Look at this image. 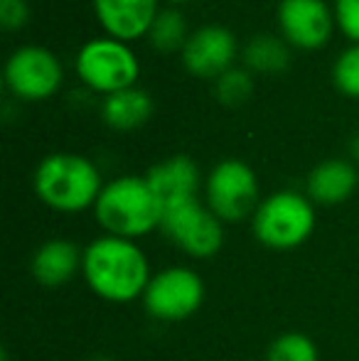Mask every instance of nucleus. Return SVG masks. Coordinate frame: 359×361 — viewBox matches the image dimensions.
<instances>
[{"label":"nucleus","instance_id":"obj_13","mask_svg":"<svg viewBox=\"0 0 359 361\" xmlns=\"http://www.w3.org/2000/svg\"><path fill=\"white\" fill-rule=\"evenodd\" d=\"M145 180L153 187L163 209H173L185 202L200 200L197 197L202 187L200 167L187 155H173L168 160H160L158 165L150 167Z\"/></svg>","mask_w":359,"mask_h":361},{"label":"nucleus","instance_id":"obj_15","mask_svg":"<svg viewBox=\"0 0 359 361\" xmlns=\"http://www.w3.org/2000/svg\"><path fill=\"white\" fill-rule=\"evenodd\" d=\"M359 172L352 160L330 157L310 170L305 180V195L315 207H337L357 192Z\"/></svg>","mask_w":359,"mask_h":361},{"label":"nucleus","instance_id":"obj_7","mask_svg":"<svg viewBox=\"0 0 359 361\" xmlns=\"http://www.w3.org/2000/svg\"><path fill=\"white\" fill-rule=\"evenodd\" d=\"M140 300L158 322H185L205 302V281L192 268L170 266L153 273Z\"/></svg>","mask_w":359,"mask_h":361},{"label":"nucleus","instance_id":"obj_11","mask_svg":"<svg viewBox=\"0 0 359 361\" xmlns=\"http://www.w3.org/2000/svg\"><path fill=\"white\" fill-rule=\"evenodd\" d=\"M335 10L325 0H281L278 27L291 47L320 49L330 42L335 30Z\"/></svg>","mask_w":359,"mask_h":361},{"label":"nucleus","instance_id":"obj_20","mask_svg":"<svg viewBox=\"0 0 359 361\" xmlns=\"http://www.w3.org/2000/svg\"><path fill=\"white\" fill-rule=\"evenodd\" d=\"M254 74L246 67H231L214 81V96L224 106H241L254 94Z\"/></svg>","mask_w":359,"mask_h":361},{"label":"nucleus","instance_id":"obj_23","mask_svg":"<svg viewBox=\"0 0 359 361\" xmlns=\"http://www.w3.org/2000/svg\"><path fill=\"white\" fill-rule=\"evenodd\" d=\"M30 20L28 0H0V25L3 30L13 32V30L25 27Z\"/></svg>","mask_w":359,"mask_h":361},{"label":"nucleus","instance_id":"obj_6","mask_svg":"<svg viewBox=\"0 0 359 361\" xmlns=\"http://www.w3.org/2000/svg\"><path fill=\"white\" fill-rule=\"evenodd\" d=\"M74 69L87 89L109 96L135 86L140 62L128 42L114 37H96L89 39L77 52Z\"/></svg>","mask_w":359,"mask_h":361},{"label":"nucleus","instance_id":"obj_5","mask_svg":"<svg viewBox=\"0 0 359 361\" xmlns=\"http://www.w3.org/2000/svg\"><path fill=\"white\" fill-rule=\"evenodd\" d=\"M205 204L221 224H239L254 216L261 204L254 167L236 157L217 162L205 180Z\"/></svg>","mask_w":359,"mask_h":361},{"label":"nucleus","instance_id":"obj_17","mask_svg":"<svg viewBox=\"0 0 359 361\" xmlns=\"http://www.w3.org/2000/svg\"><path fill=\"white\" fill-rule=\"evenodd\" d=\"M241 59H244V67L251 74L273 76L288 69V64H291V47H288L286 39L276 37V35H256L241 49Z\"/></svg>","mask_w":359,"mask_h":361},{"label":"nucleus","instance_id":"obj_16","mask_svg":"<svg viewBox=\"0 0 359 361\" xmlns=\"http://www.w3.org/2000/svg\"><path fill=\"white\" fill-rule=\"evenodd\" d=\"M150 116H153V99L148 91L138 86L116 91L101 101V118L111 130H118V133L140 128Z\"/></svg>","mask_w":359,"mask_h":361},{"label":"nucleus","instance_id":"obj_19","mask_svg":"<svg viewBox=\"0 0 359 361\" xmlns=\"http://www.w3.org/2000/svg\"><path fill=\"white\" fill-rule=\"evenodd\" d=\"M266 361H320V352L308 334L283 332L269 344Z\"/></svg>","mask_w":359,"mask_h":361},{"label":"nucleus","instance_id":"obj_14","mask_svg":"<svg viewBox=\"0 0 359 361\" xmlns=\"http://www.w3.org/2000/svg\"><path fill=\"white\" fill-rule=\"evenodd\" d=\"M84 248L72 238H49L30 258V273L42 288H62L82 273Z\"/></svg>","mask_w":359,"mask_h":361},{"label":"nucleus","instance_id":"obj_25","mask_svg":"<svg viewBox=\"0 0 359 361\" xmlns=\"http://www.w3.org/2000/svg\"><path fill=\"white\" fill-rule=\"evenodd\" d=\"M170 3H175V5H185V3H192V0H170Z\"/></svg>","mask_w":359,"mask_h":361},{"label":"nucleus","instance_id":"obj_3","mask_svg":"<svg viewBox=\"0 0 359 361\" xmlns=\"http://www.w3.org/2000/svg\"><path fill=\"white\" fill-rule=\"evenodd\" d=\"M104 185L99 167L77 152H52L42 157L32 175L37 200L59 214L94 209Z\"/></svg>","mask_w":359,"mask_h":361},{"label":"nucleus","instance_id":"obj_18","mask_svg":"<svg viewBox=\"0 0 359 361\" xmlns=\"http://www.w3.org/2000/svg\"><path fill=\"white\" fill-rule=\"evenodd\" d=\"M187 37H190L187 23H185V18H182L180 10H175V8L160 10L158 18L153 20V25H150V30H148L150 47L160 54L182 52Z\"/></svg>","mask_w":359,"mask_h":361},{"label":"nucleus","instance_id":"obj_12","mask_svg":"<svg viewBox=\"0 0 359 361\" xmlns=\"http://www.w3.org/2000/svg\"><path fill=\"white\" fill-rule=\"evenodd\" d=\"M106 37L133 42L148 37L153 20L158 18V0H91Z\"/></svg>","mask_w":359,"mask_h":361},{"label":"nucleus","instance_id":"obj_10","mask_svg":"<svg viewBox=\"0 0 359 361\" xmlns=\"http://www.w3.org/2000/svg\"><path fill=\"white\" fill-rule=\"evenodd\" d=\"M239 54L236 35L224 25H202L192 30L182 47V67L197 79L217 81L224 72H229Z\"/></svg>","mask_w":359,"mask_h":361},{"label":"nucleus","instance_id":"obj_9","mask_svg":"<svg viewBox=\"0 0 359 361\" xmlns=\"http://www.w3.org/2000/svg\"><path fill=\"white\" fill-rule=\"evenodd\" d=\"M3 79L15 99L47 101L62 86L64 67L52 49L39 47V44H25L8 57Z\"/></svg>","mask_w":359,"mask_h":361},{"label":"nucleus","instance_id":"obj_4","mask_svg":"<svg viewBox=\"0 0 359 361\" xmlns=\"http://www.w3.org/2000/svg\"><path fill=\"white\" fill-rule=\"evenodd\" d=\"M315 204L296 190H278L261 200L251 216V231L261 246L271 251H293L315 231Z\"/></svg>","mask_w":359,"mask_h":361},{"label":"nucleus","instance_id":"obj_8","mask_svg":"<svg viewBox=\"0 0 359 361\" xmlns=\"http://www.w3.org/2000/svg\"><path fill=\"white\" fill-rule=\"evenodd\" d=\"M160 231L185 256L197 258V261L217 256L221 251V246H224V224L200 200L165 209Z\"/></svg>","mask_w":359,"mask_h":361},{"label":"nucleus","instance_id":"obj_2","mask_svg":"<svg viewBox=\"0 0 359 361\" xmlns=\"http://www.w3.org/2000/svg\"><path fill=\"white\" fill-rule=\"evenodd\" d=\"M163 204L145 177L123 175L106 182L94 204V219L109 236L138 238L153 233L163 224Z\"/></svg>","mask_w":359,"mask_h":361},{"label":"nucleus","instance_id":"obj_22","mask_svg":"<svg viewBox=\"0 0 359 361\" xmlns=\"http://www.w3.org/2000/svg\"><path fill=\"white\" fill-rule=\"evenodd\" d=\"M335 23L352 44H359V0H335Z\"/></svg>","mask_w":359,"mask_h":361},{"label":"nucleus","instance_id":"obj_21","mask_svg":"<svg viewBox=\"0 0 359 361\" xmlns=\"http://www.w3.org/2000/svg\"><path fill=\"white\" fill-rule=\"evenodd\" d=\"M332 84L347 99H359V44L342 49L332 64Z\"/></svg>","mask_w":359,"mask_h":361},{"label":"nucleus","instance_id":"obj_1","mask_svg":"<svg viewBox=\"0 0 359 361\" xmlns=\"http://www.w3.org/2000/svg\"><path fill=\"white\" fill-rule=\"evenodd\" d=\"M82 276L96 298L128 305L143 298L153 273L138 243L104 233L84 248Z\"/></svg>","mask_w":359,"mask_h":361},{"label":"nucleus","instance_id":"obj_24","mask_svg":"<svg viewBox=\"0 0 359 361\" xmlns=\"http://www.w3.org/2000/svg\"><path fill=\"white\" fill-rule=\"evenodd\" d=\"M350 157H352V162H359V135H355V138L350 140Z\"/></svg>","mask_w":359,"mask_h":361}]
</instances>
